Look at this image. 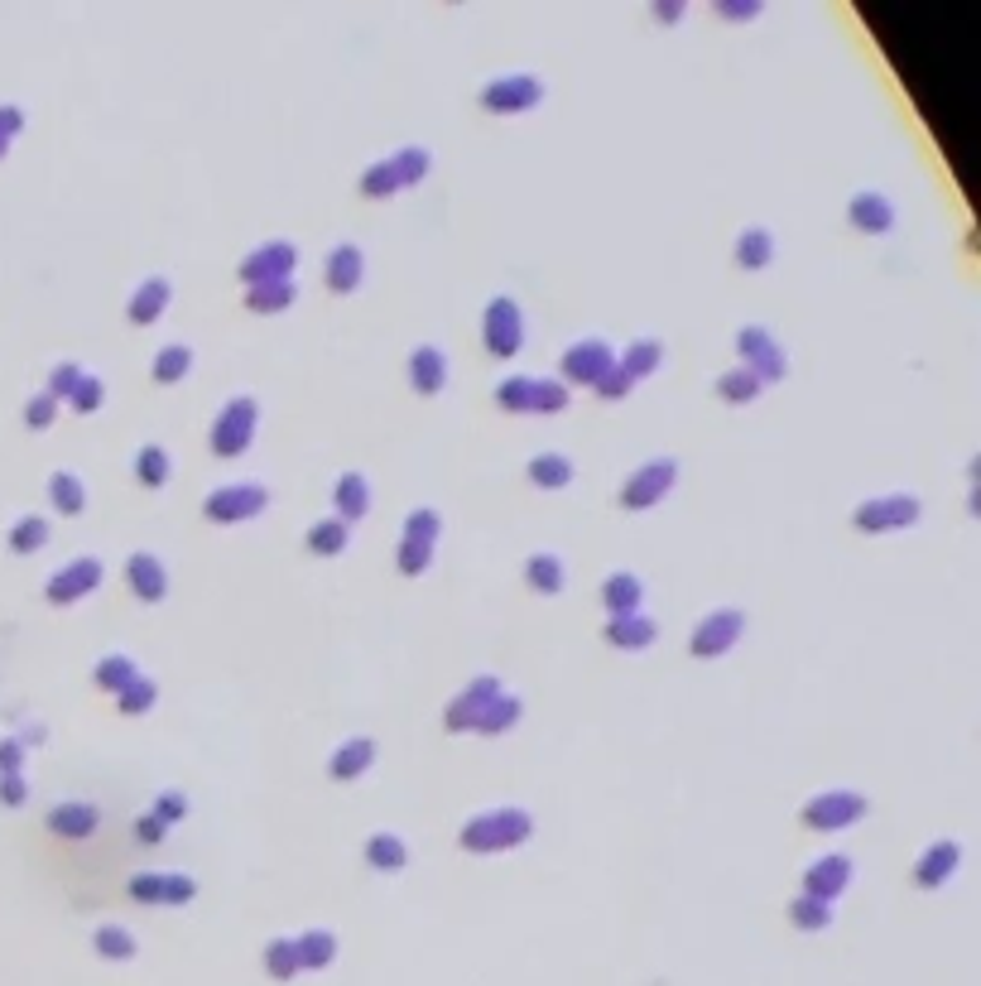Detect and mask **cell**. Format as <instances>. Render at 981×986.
I'll list each match as a JSON object with an SVG mask.
<instances>
[{
    "mask_svg": "<svg viewBox=\"0 0 981 986\" xmlns=\"http://www.w3.org/2000/svg\"><path fill=\"white\" fill-rule=\"evenodd\" d=\"M529 833H535V819H529L519 803H501V809H487V813H477V819H467L457 843H463V851H471V857H491V851L519 847Z\"/></svg>",
    "mask_w": 981,
    "mask_h": 986,
    "instance_id": "obj_1",
    "label": "cell"
},
{
    "mask_svg": "<svg viewBox=\"0 0 981 986\" xmlns=\"http://www.w3.org/2000/svg\"><path fill=\"white\" fill-rule=\"evenodd\" d=\"M256 429H260V405H256V395H232L222 409H217L208 443H212V453H217V457H241L250 443H256Z\"/></svg>",
    "mask_w": 981,
    "mask_h": 986,
    "instance_id": "obj_2",
    "label": "cell"
},
{
    "mask_svg": "<svg viewBox=\"0 0 981 986\" xmlns=\"http://www.w3.org/2000/svg\"><path fill=\"white\" fill-rule=\"evenodd\" d=\"M495 405L511 414H559L568 405V385L553 375H505L495 385Z\"/></svg>",
    "mask_w": 981,
    "mask_h": 986,
    "instance_id": "obj_3",
    "label": "cell"
},
{
    "mask_svg": "<svg viewBox=\"0 0 981 986\" xmlns=\"http://www.w3.org/2000/svg\"><path fill=\"white\" fill-rule=\"evenodd\" d=\"M439 534H443V515H439V510H433V506L409 510L405 534H399V554H395L399 573H405V578H419L423 568L433 564V544H439Z\"/></svg>",
    "mask_w": 981,
    "mask_h": 986,
    "instance_id": "obj_4",
    "label": "cell"
},
{
    "mask_svg": "<svg viewBox=\"0 0 981 986\" xmlns=\"http://www.w3.org/2000/svg\"><path fill=\"white\" fill-rule=\"evenodd\" d=\"M924 515V501L914 491H886V496H871L852 510V525L866 534H886V530H910Z\"/></svg>",
    "mask_w": 981,
    "mask_h": 986,
    "instance_id": "obj_5",
    "label": "cell"
},
{
    "mask_svg": "<svg viewBox=\"0 0 981 986\" xmlns=\"http://www.w3.org/2000/svg\"><path fill=\"white\" fill-rule=\"evenodd\" d=\"M866 794H856V789H822V794H814L798 809V819H804V827H814V833H842V827L862 823L866 819Z\"/></svg>",
    "mask_w": 981,
    "mask_h": 986,
    "instance_id": "obj_6",
    "label": "cell"
},
{
    "mask_svg": "<svg viewBox=\"0 0 981 986\" xmlns=\"http://www.w3.org/2000/svg\"><path fill=\"white\" fill-rule=\"evenodd\" d=\"M265 510H270V491H265L260 482H226V486H217V491H208V501H202V515H208L212 525L256 520Z\"/></svg>",
    "mask_w": 981,
    "mask_h": 986,
    "instance_id": "obj_7",
    "label": "cell"
},
{
    "mask_svg": "<svg viewBox=\"0 0 981 986\" xmlns=\"http://www.w3.org/2000/svg\"><path fill=\"white\" fill-rule=\"evenodd\" d=\"M736 351H741V367L750 375H760L766 385L784 381V371H790V357H784L780 337H774L770 327H760V323H746L741 333H736Z\"/></svg>",
    "mask_w": 981,
    "mask_h": 986,
    "instance_id": "obj_8",
    "label": "cell"
},
{
    "mask_svg": "<svg viewBox=\"0 0 981 986\" xmlns=\"http://www.w3.org/2000/svg\"><path fill=\"white\" fill-rule=\"evenodd\" d=\"M477 102L495 116H511V112H529V106L544 102V78L539 72H501L491 78L487 88L477 92Z\"/></svg>",
    "mask_w": 981,
    "mask_h": 986,
    "instance_id": "obj_9",
    "label": "cell"
},
{
    "mask_svg": "<svg viewBox=\"0 0 981 986\" xmlns=\"http://www.w3.org/2000/svg\"><path fill=\"white\" fill-rule=\"evenodd\" d=\"M678 482V462L674 457H650L626 477L621 486V510H650L669 496V486Z\"/></svg>",
    "mask_w": 981,
    "mask_h": 986,
    "instance_id": "obj_10",
    "label": "cell"
},
{
    "mask_svg": "<svg viewBox=\"0 0 981 986\" xmlns=\"http://www.w3.org/2000/svg\"><path fill=\"white\" fill-rule=\"evenodd\" d=\"M741 630H746V612H741V606H717V612H708V616L698 620L688 650H693V660H717V654H726L736 640H741Z\"/></svg>",
    "mask_w": 981,
    "mask_h": 986,
    "instance_id": "obj_11",
    "label": "cell"
},
{
    "mask_svg": "<svg viewBox=\"0 0 981 986\" xmlns=\"http://www.w3.org/2000/svg\"><path fill=\"white\" fill-rule=\"evenodd\" d=\"M481 337H487L491 357H515L525 347V313L511 294H495L487 303V323H481Z\"/></svg>",
    "mask_w": 981,
    "mask_h": 986,
    "instance_id": "obj_12",
    "label": "cell"
},
{
    "mask_svg": "<svg viewBox=\"0 0 981 986\" xmlns=\"http://www.w3.org/2000/svg\"><path fill=\"white\" fill-rule=\"evenodd\" d=\"M501 693H505V684H501L495 674H477L463 693H457L453 703H447L443 727H447V732H477V722L487 717V708H491L495 698H501Z\"/></svg>",
    "mask_w": 981,
    "mask_h": 986,
    "instance_id": "obj_13",
    "label": "cell"
},
{
    "mask_svg": "<svg viewBox=\"0 0 981 986\" xmlns=\"http://www.w3.org/2000/svg\"><path fill=\"white\" fill-rule=\"evenodd\" d=\"M299 270V251L294 241H260L256 251L241 260V279H246V289L256 285H284V279H294Z\"/></svg>",
    "mask_w": 981,
    "mask_h": 986,
    "instance_id": "obj_14",
    "label": "cell"
},
{
    "mask_svg": "<svg viewBox=\"0 0 981 986\" xmlns=\"http://www.w3.org/2000/svg\"><path fill=\"white\" fill-rule=\"evenodd\" d=\"M130 895L140 905H192L198 900V881L188 871H136L130 875Z\"/></svg>",
    "mask_w": 981,
    "mask_h": 986,
    "instance_id": "obj_15",
    "label": "cell"
},
{
    "mask_svg": "<svg viewBox=\"0 0 981 986\" xmlns=\"http://www.w3.org/2000/svg\"><path fill=\"white\" fill-rule=\"evenodd\" d=\"M611 367H616V351L607 337H577V343L563 351V381H573V385H597Z\"/></svg>",
    "mask_w": 981,
    "mask_h": 986,
    "instance_id": "obj_16",
    "label": "cell"
},
{
    "mask_svg": "<svg viewBox=\"0 0 981 986\" xmlns=\"http://www.w3.org/2000/svg\"><path fill=\"white\" fill-rule=\"evenodd\" d=\"M102 558H92V554H82V558H72V564H63L54 578H48V602L54 606H68V602H82L87 592H96L102 588Z\"/></svg>",
    "mask_w": 981,
    "mask_h": 986,
    "instance_id": "obj_17",
    "label": "cell"
},
{
    "mask_svg": "<svg viewBox=\"0 0 981 986\" xmlns=\"http://www.w3.org/2000/svg\"><path fill=\"white\" fill-rule=\"evenodd\" d=\"M852 875H856L852 857H842V851H828V857H818L814 867L804 871V891H798V895H808V900H822V905H832V900H842V895H846Z\"/></svg>",
    "mask_w": 981,
    "mask_h": 986,
    "instance_id": "obj_18",
    "label": "cell"
},
{
    "mask_svg": "<svg viewBox=\"0 0 981 986\" xmlns=\"http://www.w3.org/2000/svg\"><path fill=\"white\" fill-rule=\"evenodd\" d=\"M126 582H130V592H136L140 602H164V596H168V568H164V558L150 554V549H136V554L126 558Z\"/></svg>",
    "mask_w": 981,
    "mask_h": 986,
    "instance_id": "obj_19",
    "label": "cell"
},
{
    "mask_svg": "<svg viewBox=\"0 0 981 986\" xmlns=\"http://www.w3.org/2000/svg\"><path fill=\"white\" fill-rule=\"evenodd\" d=\"M361 275H366V251H361L357 241H337L323 260L327 289H332V294H351V289L361 285Z\"/></svg>",
    "mask_w": 981,
    "mask_h": 986,
    "instance_id": "obj_20",
    "label": "cell"
},
{
    "mask_svg": "<svg viewBox=\"0 0 981 986\" xmlns=\"http://www.w3.org/2000/svg\"><path fill=\"white\" fill-rule=\"evenodd\" d=\"M958 867H962V843H953V837H938V843L924 847V857L914 861V885H919V891H938V885L948 881Z\"/></svg>",
    "mask_w": 981,
    "mask_h": 986,
    "instance_id": "obj_21",
    "label": "cell"
},
{
    "mask_svg": "<svg viewBox=\"0 0 981 986\" xmlns=\"http://www.w3.org/2000/svg\"><path fill=\"white\" fill-rule=\"evenodd\" d=\"M846 217H852V227L866 231V236H886V231L895 227V202L876 188H862L852 202H846Z\"/></svg>",
    "mask_w": 981,
    "mask_h": 986,
    "instance_id": "obj_22",
    "label": "cell"
},
{
    "mask_svg": "<svg viewBox=\"0 0 981 986\" xmlns=\"http://www.w3.org/2000/svg\"><path fill=\"white\" fill-rule=\"evenodd\" d=\"M168 299H174V285H168V275H150L144 285L130 294V303H126V318L136 323V327H150V323H160L164 318V309H168Z\"/></svg>",
    "mask_w": 981,
    "mask_h": 986,
    "instance_id": "obj_23",
    "label": "cell"
},
{
    "mask_svg": "<svg viewBox=\"0 0 981 986\" xmlns=\"http://www.w3.org/2000/svg\"><path fill=\"white\" fill-rule=\"evenodd\" d=\"M409 385H414L419 395H439L447 385V357L443 347L433 343H419L414 351H409Z\"/></svg>",
    "mask_w": 981,
    "mask_h": 986,
    "instance_id": "obj_24",
    "label": "cell"
},
{
    "mask_svg": "<svg viewBox=\"0 0 981 986\" xmlns=\"http://www.w3.org/2000/svg\"><path fill=\"white\" fill-rule=\"evenodd\" d=\"M371 761H375V741L371 736H351V741H342V746L327 756V775H332L337 785H347V780H361V775L371 770Z\"/></svg>",
    "mask_w": 981,
    "mask_h": 986,
    "instance_id": "obj_25",
    "label": "cell"
},
{
    "mask_svg": "<svg viewBox=\"0 0 981 986\" xmlns=\"http://www.w3.org/2000/svg\"><path fill=\"white\" fill-rule=\"evenodd\" d=\"M659 636V620L645 612H626V616H607V640L616 650H645Z\"/></svg>",
    "mask_w": 981,
    "mask_h": 986,
    "instance_id": "obj_26",
    "label": "cell"
},
{
    "mask_svg": "<svg viewBox=\"0 0 981 986\" xmlns=\"http://www.w3.org/2000/svg\"><path fill=\"white\" fill-rule=\"evenodd\" d=\"M332 506H337V520H361L371 510V482L361 477V472H342L332 486Z\"/></svg>",
    "mask_w": 981,
    "mask_h": 986,
    "instance_id": "obj_27",
    "label": "cell"
},
{
    "mask_svg": "<svg viewBox=\"0 0 981 986\" xmlns=\"http://www.w3.org/2000/svg\"><path fill=\"white\" fill-rule=\"evenodd\" d=\"M602 602L611 606V616H626V612H640V602H645V582H640L635 573H607V582H602Z\"/></svg>",
    "mask_w": 981,
    "mask_h": 986,
    "instance_id": "obj_28",
    "label": "cell"
},
{
    "mask_svg": "<svg viewBox=\"0 0 981 986\" xmlns=\"http://www.w3.org/2000/svg\"><path fill=\"white\" fill-rule=\"evenodd\" d=\"M616 367L631 375V381H645V375H654V371L664 367V343H659V337H635V343L621 351V361H616Z\"/></svg>",
    "mask_w": 981,
    "mask_h": 986,
    "instance_id": "obj_29",
    "label": "cell"
},
{
    "mask_svg": "<svg viewBox=\"0 0 981 986\" xmlns=\"http://www.w3.org/2000/svg\"><path fill=\"white\" fill-rule=\"evenodd\" d=\"M770 260H774V231L746 227L741 236H736V265H741V270H766Z\"/></svg>",
    "mask_w": 981,
    "mask_h": 986,
    "instance_id": "obj_30",
    "label": "cell"
},
{
    "mask_svg": "<svg viewBox=\"0 0 981 986\" xmlns=\"http://www.w3.org/2000/svg\"><path fill=\"white\" fill-rule=\"evenodd\" d=\"M304 544H308L313 554H323V558H337V554H347V544H351V525H347V520H337V515L313 520L308 534H304Z\"/></svg>",
    "mask_w": 981,
    "mask_h": 986,
    "instance_id": "obj_31",
    "label": "cell"
},
{
    "mask_svg": "<svg viewBox=\"0 0 981 986\" xmlns=\"http://www.w3.org/2000/svg\"><path fill=\"white\" fill-rule=\"evenodd\" d=\"M96 823H102L96 803H58V809L48 813V827L63 837H87V833H96Z\"/></svg>",
    "mask_w": 981,
    "mask_h": 986,
    "instance_id": "obj_32",
    "label": "cell"
},
{
    "mask_svg": "<svg viewBox=\"0 0 981 986\" xmlns=\"http://www.w3.org/2000/svg\"><path fill=\"white\" fill-rule=\"evenodd\" d=\"M573 477H577L573 457H563V453H535L529 457V482L544 486V491H559V486H568Z\"/></svg>",
    "mask_w": 981,
    "mask_h": 986,
    "instance_id": "obj_33",
    "label": "cell"
},
{
    "mask_svg": "<svg viewBox=\"0 0 981 986\" xmlns=\"http://www.w3.org/2000/svg\"><path fill=\"white\" fill-rule=\"evenodd\" d=\"M525 582H529V588H535V592H544V596L563 592V582H568L563 558H559V554H529V564H525Z\"/></svg>",
    "mask_w": 981,
    "mask_h": 986,
    "instance_id": "obj_34",
    "label": "cell"
},
{
    "mask_svg": "<svg viewBox=\"0 0 981 986\" xmlns=\"http://www.w3.org/2000/svg\"><path fill=\"white\" fill-rule=\"evenodd\" d=\"M92 948H96V953H102V958H112V963H130V958L140 953L136 933H130L126 924H96Z\"/></svg>",
    "mask_w": 981,
    "mask_h": 986,
    "instance_id": "obj_35",
    "label": "cell"
},
{
    "mask_svg": "<svg viewBox=\"0 0 981 986\" xmlns=\"http://www.w3.org/2000/svg\"><path fill=\"white\" fill-rule=\"evenodd\" d=\"M390 160V169H395V178H399V188H409V184H419L423 174L433 169V154H429V144H399L395 154H385Z\"/></svg>",
    "mask_w": 981,
    "mask_h": 986,
    "instance_id": "obj_36",
    "label": "cell"
},
{
    "mask_svg": "<svg viewBox=\"0 0 981 986\" xmlns=\"http://www.w3.org/2000/svg\"><path fill=\"white\" fill-rule=\"evenodd\" d=\"M294 953H299V967L323 972V967L337 958V933H327V929H308L304 939H294Z\"/></svg>",
    "mask_w": 981,
    "mask_h": 986,
    "instance_id": "obj_37",
    "label": "cell"
},
{
    "mask_svg": "<svg viewBox=\"0 0 981 986\" xmlns=\"http://www.w3.org/2000/svg\"><path fill=\"white\" fill-rule=\"evenodd\" d=\"M366 861L375 871H399L409 861V847L399 833H371L366 837Z\"/></svg>",
    "mask_w": 981,
    "mask_h": 986,
    "instance_id": "obj_38",
    "label": "cell"
},
{
    "mask_svg": "<svg viewBox=\"0 0 981 986\" xmlns=\"http://www.w3.org/2000/svg\"><path fill=\"white\" fill-rule=\"evenodd\" d=\"M92 678H96V688H106V693H120L136 678V660H130L126 650H112V654H102L96 660V669H92Z\"/></svg>",
    "mask_w": 981,
    "mask_h": 986,
    "instance_id": "obj_39",
    "label": "cell"
},
{
    "mask_svg": "<svg viewBox=\"0 0 981 986\" xmlns=\"http://www.w3.org/2000/svg\"><path fill=\"white\" fill-rule=\"evenodd\" d=\"M154 381L160 385H174V381H184V375L192 371V347L188 343H168V347H160V357H154Z\"/></svg>",
    "mask_w": 981,
    "mask_h": 986,
    "instance_id": "obj_40",
    "label": "cell"
},
{
    "mask_svg": "<svg viewBox=\"0 0 981 986\" xmlns=\"http://www.w3.org/2000/svg\"><path fill=\"white\" fill-rule=\"evenodd\" d=\"M294 299H299L294 279H284V285H256V289H246V309L250 313H284Z\"/></svg>",
    "mask_w": 981,
    "mask_h": 986,
    "instance_id": "obj_41",
    "label": "cell"
},
{
    "mask_svg": "<svg viewBox=\"0 0 981 986\" xmlns=\"http://www.w3.org/2000/svg\"><path fill=\"white\" fill-rule=\"evenodd\" d=\"M519 712H525V703H519L515 693L505 688L501 698H495L491 708H487V717H481V722H477V732H487V736H501V732H511V727L519 722Z\"/></svg>",
    "mask_w": 981,
    "mask_h": 986,
    "instance_id": "obj_42",
    "label": "cell"
},
{
    "mask_svg": "<svg viewBox=\"0 0 981 986\" xmlns=\"http://www.w3.org/2000/svg\"><path fill=\"white\" fill-rule=\"evenodd\" d=\"M154 703H160V684L154 678H144V674H136L126 688L116 693V708L126 712V717H140V712H150Z\"/></svg>",
    "mask_w": 981,
    "mask_h": 986,
    "instance_id": "obj_43",
    "label": "cell"
},
{
    "mask_svg": "<svg viewBox=\"0 0 981 986\" xmlns=\"http://www.w3.org/2000/svg\"><path fill=\"white\" fill-rule=\"evenodd\" d=\"M168 472H174V462H168V448H160V443H144L140 453H136V477L144 482V486H160L168 482Z\"/></svg>",
    "mask_w": 981,
    "mask_h": 986,
    "instance_id": "obj_44",
    "label": "cell"
},
{
    "mask_svg": "<svg viewBox=\"0 0 981 986\" xmlns=\"http://www.w3.org/2000/svg\"><path fill=\"white\" fill-rule=\"evenodd\" d=\"M48 501L63 510V515H78V510L87 506V491H82V482L72 477V472H54V477H48Z\"/></svg>",
    "mask_w": 981,
    "mask_h": 986,
    "instance_id": "obj_45",
    "label": "cell"
},
{
    "mask_svg": "<svg viewBox=\"0 0 981 986\" xmlns=\"http://www.w3.org/2000/svg\"><path fill=\"white\" fill-rule=\"evenodd\" d=\"M790 924L804 933H818L832 924V905H822V900H808V895H794L790 900Z\"/></svg>",
    "mask_w": 981,
    "mask_h": 986,
    "instance_id": "obj_46",
    "label": "cell"
},
{
    "mask_svg": "<svg viewBox=\"0 0 981 986\" xmlns=\"http://www.w3.org/2000/svg\"><path fill=\"white\" fill-rule=\"evenodd\" d=\"M760 391H766V381H760V375H750L746 367H736V371L717 375V395H722V399H732V405H746V399H756Z\"/></svg>",
    "mask_w": 981,
    "mask_h": 986,
    "instance_id": "obj_47",
    "label": "cell"
},
{
    "mask_svg": "<svg viewBox=\"0 0 981 986\" xmlns=\"http://www.w3.org/2000/svg\"><path fill=\"white\" fill-rule=\"evenodd\" d=\"M44 540H48V520H44V515H24L20 525L10 530V549H15V554L44 549Z\"/></svg>",
    "mask_w": 981,
    "mask_h": 986,
    "instance_id": "obj_48",
    "label": "cell"
},
{
    "mask_svg": "<svg viewBox=\"0 0 981 986\" xmlns=\"http://www.w3.org/2000/svg\"><path fill=\"white\" fill-rule=\"evenodd\" d=\"M265 972H270V977H294L299 972V953H294V939H270L265 943Z\"/></svg>",
    "mask_w": 981,
    "mask_h": 986,
    "instance_id": "obj_49",
    "label": "cell"
},
{
    "mask_svg": "<svg viewBox=\"0 0 981 986\" xmlns=\"http://www.w3.org/2000/svg\"><path fill=\"white\" fill-rule=\"evenodd\" d=\"M361 193H366V198H395V193H399V178H395L390 160L366 164V174H361Z\"/></svg>",
    "mask_w": 981,
    "mask_h": 986,
    "instance_id": "obj_50",
    "label": "cell"
},
{
    "mask_svg": "<svg viewBox=\"0 0 981 986\" xmlns=\"http://www.w3.org/2000/svg\"><path fill=\"white\" fill-rule=\"evenodd\" d=\"M68 399H72V409H78V414H96L106 405V381H102V375H92V371H82L78 391H72Z\"/></svg>",
    "mask_w": 981,
    "mask_h": 986,
    "instance_id": "obj_51",
    "label": "cell"
},
{
    "mask_svg": "<svg viewBox=\"0 0 981 986\" xmlns=\"http://www.w3.org/2000/svg\"><path fill=\"white\" fill-rule=\"evenodd\" d=\"M150 813H154V819H160V823L168 827V823H184L188 813H192V803H188L184 789H164V794L154 799V809H150Z\"/></svg>",
    "mask_w": 981,
    "mask_h": 986,
    "instance_id": "obj_52",
    "label": "cell"
},
{
    "mask_svg": "<svg viewBox=\"0 0 981 986\" xmlns=\"http://www.w3.org/2000/svg\"><path fill=\"white\" fill-rule=\"evenodd\" d=\"M78 381H82V367H72V361H58L54 375H48V395H54V399H68L72 391H78Z\"/></svg>",
    "mask_w": 981,
    "mask_h": 986,
    "instance_id": "obj_53",
    "label": "cell"
},
{
    "mask_svg": "<svg viewBox=\"0 0 981 986\" xmlns=\"http://www.w3.org/2000/svg\"><path fill=\"white\" fill-rule=\"evenodd\" d=\"M592 391H597L602 399H626V395H631V391H635V381H631V375H626L621 367H611V371H607V375H602V381H597V385H592Z\"/></svg>",
    "mask_w": 981,
    "mask_h": 986,
    "instance_id": "obj_54",
    "label": "cell"
},
{
    "mask_svg": "<svg viewBox=\"0 0 981 986\" xmlns=\"http://www.w3.org/2000/svg\"><path fill=\"white\" fill-rule=\"evenodd\" d=\"M54 414H58V399L48 395V391H39L30 399V409H24V419H30V429H48L54 424Z\"/></svg>",
    "mask_w": 981,
    "mask_h": 986,
    "instance_id": "obj_55",
    "label": "cell"
},
{
    "mask_svg": "<svg viewBox=\"0 0 981 986\" xmlns=\"http://www.w3.org/2000/svg\"><path fill=\"white\" fill-rule=\"evenodd\" d=\"M717 15L722 20H750V15H760V5L756 0H717Z\"/></svg>",
    "mask_w": 981,
    "mask_h": 986,
    "instance_id": "obj_56",
    "label": "cell"
},
{
    "mask_svg": "<svg viewBox=\"0 0 981 986\" xmlns=\"http://www.w3.org/2000/svg\"><path fill=\"white\" fill-rule=\"evenodd\" d=\"M136 837H140V843H160V837H164V823L154 819V813H144V819L136 823Z\"/></svg>",
    "mask_w": 981,
    "mask_h": 986,
    "instance_id": "obj_57",
    "label": "cell"
},
{
    "mask_svg": "<svg viewBox=\"0 0 981 986\" xmlns=\"http://www.w3.org/2000/svg\"><path fill=\"white\" fill-rule=\"evenodd\" d=\"M0 765H5V775H15V765H20V741H5V746H0Z\"/></svg>",
    "mask_w": 981,
    "mask_h": 986,
    "instance_id": "obj_58",
    "label": "cell"
},
{
    "mask_svg": "<svg viewBox=\"0 0 981 986\" xmlns=\"http://www.w3.org/2000/svg\"><path fill=\"white\" fill-rule=\"evenodd\" d=\"M0 794H5V803H20V799H24V780H20V775H5Z\"/></svg>",
    "mask_w": 981,
    "mask_h": 986,
    "instance_id": "obj_59",
    "label": "cell"
},
{
    "mask_svg": "<svg viewBox=\"0 0 981 986\" xmlns=\"http://www.w3.org/2000/svg\"><path fill=\"white\" fill-rule=\"evenodd\" d=\"M654 15H659V20H678V15H684V5H659Z\"/></svg>",
    "mask_w": 981,
    "mask_h": 986,
    "instance_id": "obj_60",
    "label": "cell"
},
{
    "mask_svg": "<svg viewBox=\"0 0 981 986\" xmlns=\"http://www.w3.org/2000/svg\"><path fill=\"white\" fill-rule=\"evenodd\" d=\"M0 150H5V136H0Z\"/></svg>",
    "mask_w": 981,
    "mask_h": 986,
    "instance_id": "obj_61",
    "label": "cell"
}]
</instances>
